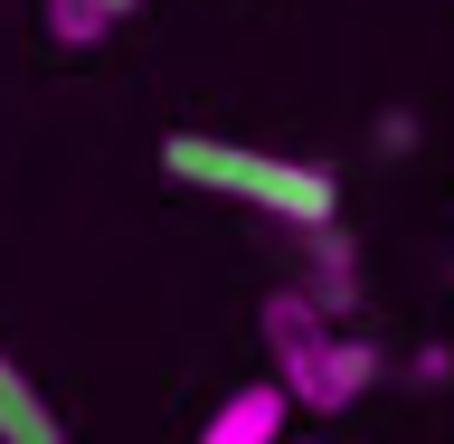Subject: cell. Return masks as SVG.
<instances>
[{
    "instance_id": "obj_1",
    "label": "cell",
    "mask_w": 454,
    "mask_h": 444,
    "mask_svg": "<svg viewBox=\"0 0 454 444\" xmlns=\"http://www.w3.org/2000/svg\"><path fill=\"white\" fill-rule=\"evenodd\" d=\"M161 170L180 190L247 199L275 227H332L340 218V180L322 161H294V152H255V142H218V133H161Z\"/></svg>"
},
{
    "instance_id": "obj_2",
    "label": "cell",
    "mask_w": 454,
    "mask_h": 444,
    "mask_svg": "<svg viewBox=\"0 0 454 444\" xmlns=\"http://www.w3.org/2000/svg\"><path fill=\"white\" fill-rule=\"evenodd\" d=\"M332 331H340V322H322V312H312L303 284L265 293V312H255V340H265V360H275V388L294 397V407H303V388H312V369H322V350H332Z\"/></svg>"
},
{
    "instance_id": "obj_3",
    "label": "cell",
    "mask_w": 454,
    "mask_h": 444,
    "mask_svg": "<svg viewBox=\"0 0 454 444\" xmlns=\"http://www.w3.org/2000/svg\"><path fill=\"white\" fill-rule=\"evenodd\" d=\"M294 246H303V293L322 322H350L360 312V246H350V227H294Z\"/></svg>"
},
{
    "instance_id": "obj_4",
    "label": "cell",
    "mask_w": 454,
    "mask_h": 444,
    "mask_svg": "<svg viewBox=\"0 0 454 444\" xmlns=\"http://www.w3.org/2000/svg\"><path fill=\"white\" fill-rule=\"evenodd\" d=\"M284 417H294V397H284L275 378H247L218 417L199 425V444H284Z\"/></svg>"
},
{
    "instance_id": "obj_5",
    "label": "cell",
    "mask_w": 454,
    "mask_h": 444,
    "mask_svg": "<svg viewBox=\"0 0 454 444\" xmlns=\"http://www.w3.org/2000/svg\"><path fill=\"white\" fill-rule=\"evenodd\" d=\"M369 378H379V350H369L360 331H332V350H322V369H312L303 407H312V417H340V407L369 397Z\"/></svg>"
},
{
    "instance_id": "obj_6",
    "label": "cell",
    "mask_w": 454,
    "mask_h": 444,
    "mask_svg": "<svg viewBox=\"0 0 454 444\" xmlns=\"http://www.w3.org/2000/svg\"><path fill=\"white\" fill-rule=\"evenodd\" d=\"M0 444H67V417L48 407V388L0 350Z\"/></svg>"
},
{
    "instance_id": "obj_7",
    "label": "cell",
    "mask_w": 454,
    "mask_h": 444,
    "mask_svg": "<svg viewBox=\"0 0 454 444\" xmlns=\"http://www.w3.org/2000/svg\"><path fill=\"white\" fill-rule=\"evenodd\" d=\"M38 10H48V38L57 48H95V38H105V0H38Z\"/></svg>"
},
{
    "instance_id": "obj_8",
    "label": "cell",
    "mask_w": 454,
    "mask_h": 444,
    "mask_svg": "<svg viewBox=\"0 0 454 444\" xmlns=\"http://www.w3.org/2000/svg\"><path fill=\"white\" fill-rule=\"evenodd\" d=\"M407 369H417V388H435V378H454V350H445V340H426Z\"/></svg>"
},
{
    "instance_id": "obj_9",
    "label": "cell",
    "mask_w": 454,
    "mask_h": 444,
    "mask_svg": "<svg viewBox=\"0 0 454 444\" xmlns=\"http://www.w3.org/2000/svg\"><path fill=\"white\" fill-rule=\"evenodd\" d=\"M417 142V113H379V152H407Z\"/></svg>"
},
{
    "instance_id": "obj_10",
    "label": "cell",
    "mask_w": 454,
    "mask_h": 444,
    "mask_svg": "<svg viewBox=\"0 0 454 444\" xmlns=\"http://www.w3.org/2000/svg\"><path fill=\"white\" fill-rule=\"evenodd\" d=\"M133 10H142V0H105V19H133Z\"/></svg>"
},
{
    "instance_id": "obj_11",
    "label": "cell",
    "mask_w": 454,
    "mask_h": 444,
    "mask_svg": "<svg viewBox=\"0 0 454 444\" xmlns=\"http://www.w3.org/2000/svg\"><path fill=\"white\" fill-rule=\"evenodd\" d=\"M284 444H322V435H284Z\"/></svg>"
}]
</instances>
